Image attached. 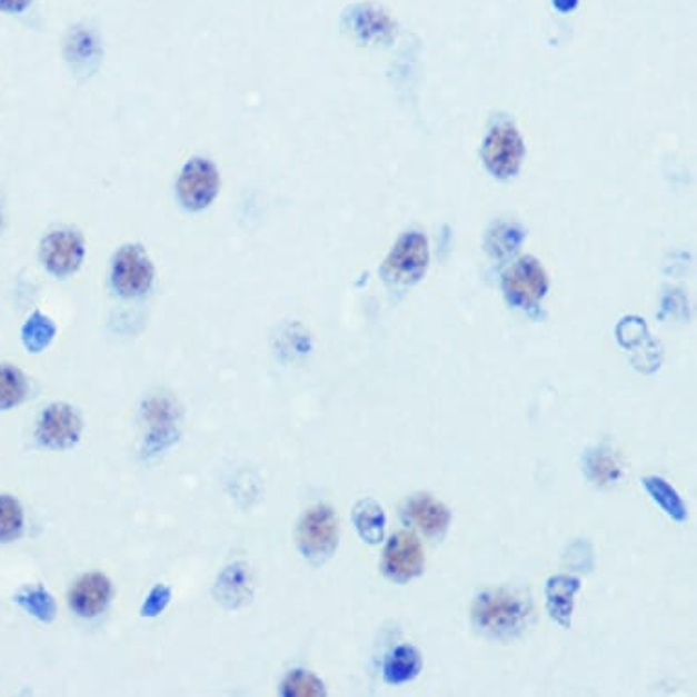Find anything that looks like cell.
<instances>
[{
	"mask_svg": "<svg viewBox=\"0 0 697 697\" xmlns=\"http://www.w3.org/2000/svg\"><path fill=\"white\" fill-rule=\"evenodd\" d=\"M84 241L73 230L51 232L41 245V260L57 278H64L81 267Z\"/></svg>",
	"mask_w": 697,
	"mask_h": 697,
	"instance_id": "cell-9",
	"label": "cell"
},
{
	"mask_svg": "<svg viewBox=\"0 0 697 697\" xmlns=\"http://www.w3.org/2000/svg\"><path fill=\"white\" fill-rule=\"evenodd\" d=\"M579 0H554V6L560 13H570L576 10Z\"/></svg>",
	"mask_w": 697,
	"mask_h": 697,
	"instance_id": "cell-29",
	"label": "cell"
},
{
	"mask_svg": "<svg viewBox=\"0 0 697 697\" xmlns=\"http://www.w3.org/2000/svg\"><path fill=\"white\" fill-rule=\"evenodd\" d=\"M153 265L141 245H125L113 258L112 286L125 298L145 295L152 287Z\"/></svg>",
	"mask_w": 697,
	"mask_h": 697,
	"instance_id": "cell-5",
	"label": "cell"
},
{
	"mask_svg": "<svg viewBox=\"0 0 697 697\" xmlns=\"http://www.w3.org/2000/svg\"><path fill=\"white\" fill-rule=\"evenodd\" d=\"M81 431V418L68 404H51L42 412L37 437L47 448L68 449L79 442Z\"/></svg>",
	"mask_w": 697,
	"mask_h": 697,
	"instance_id": "cell-10",
	"label": "cell"
},
{
	"mask_svg": "<svg viewBox=\"0 0 697 697\" xmlns=\"http://www.w3.org/2000/svg\"><path fill=\"white\" fill-rule=\"evenodd\" d=\"M534 619L528 594L511 588L480 591L471 606V621L482 636L508 641L520 636Z\"/></svg>",
	"mask_w": 697,
	"mask_h": 697,
	"instance_id": "cell-1",
	"label": "cell"
},
{
	"mask_svg": "<svg viewBox=\"0 0 697 697\" xmlns=\"http://www.w3.org/2000/svg\"><path fill=\"white\" fill-rule=\"evenodd\" d=\"M351 30L364 41H382L384 37L391 33V21L382 10L371 4L355 6L351 11Z\"/></svg>",
	"mask_w": 697,
	"mask_h": 697,
	"instance_id": "cell-17",
	"label": "cell"
},
{
	"mask_svg": "<svg viewBox=\"0 0 697 697\" xmlns=\"http://www.w3.org/2000/svg\"><path fill=\"white\" fill-rule=\"evenodd\" d=\"M502 289L511 306L531 311L539 307L548 292V276L539 261L526 256L506 270Z\"/></svg>",
	"mask_w": 697,
	"mask_h": 697,
	"instance_id": "cell-4",
	"label": "cell"
},
{
	"mask_svg": "<svg viewBox=\"0 0 697 697\" xmlns=\"http://www.w3.org/2000/svg\"><path fill=\"white\" fill-rule=\"evenodd\" d=\"M170 597H172V591H170L169 586H156V588L150 591V596L147 597V601H145L143 608H141V614H143L145 617L159 616V614L167 608V605H169Z\"/></svg>",
	"mask_w": 697,
	"mask_h": 697,
	"instance_id": "cell-26",
	"label": "cell"
},
{
	"mask_svg": "<svg viewBox=\"0 0 697 697\" xmlns=\"http://www.w3.org/2000/svg\"><path fill=\"white\" fill-rule=\"evenodd\" d=\"M219 192V172L209 159L193 158L178 179L179 201L190 210H203Z\"/></svg>",
	"mask_w": 697,
	"mask_h": 697,
	"instance_id": "cell-7",
	"label": "cell"
},
{
	"mask_svg": "<svg viewBox=\"0 0 697 697\" xmlns=\"http://www.w3.org/2000/svg\"><path fill=\"white\" fill-rule=\"evenodd\" d=\"M281 694L286 697H321L326 696V687L315 674L295 670L286 677Z\"/></svg>",
	"mask_w": 697,
	"mask_h": 697,
	"instance_id": "cell-25",
	"label": "cell"
},
{
	"mask_svg": "<svg viewBox=\"0 0 697 697\" xmlns=\"http://www.w3.org/2000/svg\"><path fill=\"white\" fill-rule=\"evenodd\" d=\"M585 475L594 486L608 488L621 480V460L608 444H599L585 454Z\"/></svg>",
	"mask_w": 697,
	"mask_h": 697,
	"instance_id": "cell-14",
	"label": "cell"
},
{
	"mask_svg": "<svg viewBox=\"0 0 697 697\" xmlns=\"http://www.w3.org/2000/svg\"><path fill=\"white\" fill-rule=\"evenodd\" d=\"M68 61L73 62L76 68H88L97 61L99 48H97L96 37L90 31L77 30L68 41Z\"/></svg>",
	"mask_w": 697,
	"mask_h": 697,
	"instance_id": "cell-23",
	"label": "cell"
},
{
	"mask_svg": "<svg viewBox=\"0 0 697 697\" xmlns=\"http://www.w3.org/2000/svg\"><path fill=\"white\" fill-rule=\"evenodd\" d=\"M484 163L497 178H511L525 159V143L511 125H499L489 132L482 147Z\"/></svg>",
	"mask_w": 697,
	"mask_h": 697,
	"instance_id": "cell-6",
	"label": "cell"
},
{
	"mask_svg": "<svg viewBox=\"0 0 697 697\" xmlns=\"http://www.w3.org/2000/svg\"><path fill=\"white\" fill-rule=\"evenodd\" d=\"M424 657L411 645H398L387 654L384 663V679L389 685H404V683L417 679L422 673Z\"/></svg>",
	"mask_w": 697,
	"mask_h": 697,
	"instance_id": "cell-15",
	"label": "cell"
},
{
	"mask_svg": "<svg viewBox=\"0 0 697 697\" xmlns=\"http://www.w3.org/2000/svg\"><path fill=\"white\" fill-rule=\"evenodd\" d=\"M352 522L357 526L358 535L367 545L377 546L384 540L387 517L382 506L375 499H364L352 509Z\"/></svg>",
	"mask_w": 697,
	"mask_h": 697,
	"instance_id": "cell-16",
	"label": "cell"
},
{
	"mask_svg": "<svg viewBox=\"0 0 697 697\" xmlns=\"http://www.w3.org/2000/svg\"><path fill=\"white\" fill-rule=\"evenodd\" d=\"M249 585L250 574L247 571V566L235 565L229 566L223 571V576L219 577L216 590L219 591L221 601H229V606H238L249 594Z\"/></svg>",
	"mask_w": 697,
	"mask_h": 697,
	"instance_id": "cell-19",
	"label": "cell"
},
{
	"mask_svg": "<svg viewBox=\"0 0 697 697\" xmlns=\"http://www.w3.org/2000/svg\"><path fill=\"white\" fill-rule=\"evenodd\" d=\"M588 546H590L588 540H577V542H574V545L570 546L571 551L565 554L566 565L577 566L579 571H591L594 565H591V562H586V559H583V551H585Z\"/></svg>",
	"mask_w": 697,
	"mask_h": 697,
	"instance_id": "cell-27",
	"label": "cell"
},
{
	"mask_svg": "<svg viewBox=\"0 0 697 697\" xmlns=\"http://www.w3.org/2000/svg\"><path fill=\"white\" fill-rule=\"evenodd\" d=\"M643 486L647 489L651 500L661 506L663 511L668 517H673L677 522H685L688 519L687 506L667 480L661 479V477H645Z\"/></svg>",
	"mask_w": 697,
	"mask_h": 697,
	"instance_id": "cell-18",
	"label": "cell"
},
{
	"mask_svg": "<svg viewBox=\"0 0 697 697\" xmlns=\"http://www.w3.org/2000/svg\"><path fill=\"white\" fill-rule=\"evenodd\" d=\"M31 4V0H0V11L22 13Z\"/></svg>",
	"mask_w": 697,
	"mask_h": 697,
	"instance_id": "cell-28",
	"label": "cell"
},
{
	"mask_svg": "<svg viewBox=\"0 0 697 697\" xmlns=\"http://www.w3.org/2000/svg\"><path fill=\"white\" fill-rule=\"evenodd\" d=\"M112 585L102 574H87L77 580L70 591V606L81 617H96L107 608Z\"/></svg>",
	"mask_w": 697,
	"mask_h": 697,
	"instance_id": "cell-12",
	"label": "cell"
},
{
	"mask_svg": "<svg viewBox=\"0 0 697 697\" xmlns=\"http://www.w3.org/2000/svg\"><path fill=\"white\" fill-rule=\"evenodd\" d=\"M402 517L429 539H442L451 525V511L428 494L411 497L404 506Z\"/></svg>",
	"mask_w": 697,
	"mask_h": 697,
	"instance_id": "cell-11",
	"label": "cell"
},
{
	"mask_svg": "<svg viewBox=\"0 0 697 697\" xmlns=\"http://www.w3.org/2000/svg\"><path fill=\"white\" fill-rule=\"evenodd\" d=\"M580 590V579L568 574L551 576L546 583V608L557 625L565 630L571 628V616L576 606L577 591Z\"/></svg>",
	"mask_w": 697,
	"mask_h": 697,
	"instance_id": "cell-13",
	"label": "cell"
},
{
	"mask_svg": "<svg viewBox=\"0 0 697 697\" xmlns=\"http://www.w3.org/2000/svg\"><path fill=\"white\" fill-rule=\"evenodd\" d=\"M56 326L50 318L41 312L31 315L22 327V341H24L26 349L31 352L44 351L56 337Z\"/></svg>",
	"mask_w": 697,
	"mask_h": 697,
	"instance_id": "cell-22",
	"label": "cell"
},
{
	"mask_svg": "<svg viewBox=\"0 0 697 697\" xmlns=\"http://www.w3.org/2000/svg\"><path fill=\"white\" fill-rule=\"evenodd\" d=\"M382 570L387 579L398 585H406L422 574L424 550L417 535L411 531L392 535L384 550Z\"/></svg>",
	"mask_w": 697,
	"mask_h": 697,
	"instance_id": "cell-8",
	"label": "cell"
},
{
	"mask_svg": "<svg viewBox=\"0 0 697 697\" xmlns=\"http://www.w3.org/2000/svg\"><path fill=\"white\" fill-rule=\"evenodd\" d=\"M429 263L428 241L420 232L404 235L384 261V281L392 289H406L422 280Z\"/></svg>",
	"mask_w": 697,
	"mask_h": 697,
	"instance_id": "cell-2",
	"label": "cell"
},
{
	"mask_svg": "<svg viewBox=\"0 0 697 697\" xmlns=\"http://www.w3.org/2000/svg\"><path fill=\"white\" fill-rule=\"evenodd\" d=\"M28 395V382L19 369L0 366V411L16 408Z\"/></svg>",
	"mask_w": 697,
	"mask_h": 697,
	"instance_id": "cell-21",
	"label": "cell"
},
{
	"mask_svg": "<svg viewBox=\"0 0 697 697\" xmlns=\"http://www.w3.org/2000/svg\"><path fill=\"white\" fill-rule=\"evenodd\" d=\"M24 514L13 497L0 495V542H8L21 535Z\"/></svg>",
	"mask_w": 697,
	"mask_h": 697,
	"instance_id": "cell-24",
	"label": "cell"
},
{
	"mask_svg": "<svg viewBox=\"0 0 697 697\" xmlns=\"http://www.w3.org/2000/svg\"><path fill=\"white\" fill-rule=\"evenodd\" d=\"M16 601L39 621L51 623L56 619V601L41 586H26L17 594Z\"/></svg>",
	"mask_w": 697,
	"mask_h": 697,
	"instance_id": "cell-20",
	"label": "cell"
},
{
	"mask_svg": "<svg viewBox=\"0 0 697 697\" xmlns=\"http://www.w3.org/2000/svg\"><path fill=\"white\" fill-rule=\"evenodd\" d=\"M298 548L312 565L331 559L338 548V519L332 508L318 505L301 517L296 531Z\"/></svg>",
	"mask_w": 697,
	"mask_h": 697,
	"instance_id": "cell-3",
	"label": "cell"
}]
</instances>
